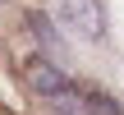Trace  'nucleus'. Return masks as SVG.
<instances>
[{"label":"nucleus","instance_id":"obj_4","mask_svg":"<svg viewBox=\"0 0 124 115\" xmlns=\"http://www.w3.org/2000/svg\"><path fill=\"white\" fill-rule=\"evenodd\" d=\"M87 106H92V115H120V106H115L110 97H101V92H92V101H87Z\"/></svg>","mask_w":124,"mask_h":115},{"label":"nucleus","instance_id":"obj_2","mask_svg":"<svg viewBox=\"0 0 124 115\" xmlns=\"http://www.w3.org/2000/svg\"><path fill=\"white\" fill-rule=\"evenodd\" d=\"M32 83H37L51 101H60V106H69V97H74V83H69L55 65H37V69H32Z\"/></svg>","mask_w":124,"mask_h":115},{"label":"nucleus","instance_id":"obj_1","mask_svg":"<svg viewBox=\"0 0 124 115\" xmlns=\"http://www.w3.org/2000/svg\"><path fill=\"white\" fill-rule=\"evenodd\" d=\"M60 23L83 41H101L106 37V5L101 0H64L60 5Z\"/></svg>","mask_w":124,"mask_h":115},{"label":"nucleus","instance_id":"obj_3","mask_svg":"<svg viewBox=\"0 0 124 115\" xmlns=\"http://www.w3.org/2000/svg\"><path fill=\"white\" fill-rule=\"evenodd\" d=\"M28 28L37 32V41H46V46H60V41H55V32H51V23H46V14H28Z\"/></svg>","mask_w":124,"mask_h":115}]
</instances>
